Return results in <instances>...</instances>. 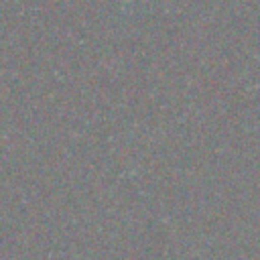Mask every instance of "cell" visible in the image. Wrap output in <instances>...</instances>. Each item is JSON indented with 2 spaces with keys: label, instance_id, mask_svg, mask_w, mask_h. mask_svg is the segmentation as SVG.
Listing matches in <instances>:
<instances>
[{
  "label": "cell",
  "instance_id": "6da1fadb",
  "mask_svg": "<svg viewBox=\"0 0 260 260\" xmlns=\"http://www.w3.org/2000/svg\"><path fill=\"white\" fill-rule=\"evenodd\" d=\"M118 2H120V4H124V6H126V4H132V2H134V0H118Z\"/></svg>",
  "mask_w": 260,
  "mask_h": 260
}]
</instances>
